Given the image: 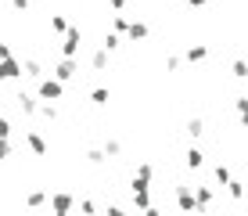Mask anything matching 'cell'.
Masks as SVG:
<instances>
[{"label":"cell","mask_w":248,"mask_h":216,"mask_svg":"<svg viewBox=\"0 0 248 216\" xmlns=\"http://www.w3.org/2000/svg\"><path fill=\"white\" fill-rule=\"evenodd\" d=\"M29 144H32L36 155H44V137H40V133H29Z\"/></svg>","instance_id":"obj_7"},{"label":"cell","mask_w":248,"mask_h":216,"mask_svg":"<svg viewBox=\"0 0 248 216\" xmlns=\"http://www.w3.org/2000/svg\"><path fill=\"white\" fill-rule=\"evenodd\" d=\"M216 180H219V184H230V169L219 166V169H216Z\"/></svg>","instance_id":"obj_10"},{"label":"cell","mask_w":248,"mask_h":216,"mask_svg":"<svg viewBox=\"0 0 248 216\" xmlns=\"http://www.w3.org/2000/svg\"><path fill=\"white\" fill-rule=\"evenodd\" d=\"M7 133H11V126H7L4 119H0V137H7Z\"/></svg>","instance_id":"obj_15"},{"label":"cell","mask_w":248,"mask_h":216,"mask_svg":"<svg viewBox=\"0 0 248 216\" xmlns=\"http://www.w3.org/2000/svg\"><path fill=\"white\" fill-rule=\"evenodd\" d=\"M234 76L237 80H248V62H234Z\"/></svg>","instance_id":"obj_9"},{"label":"cell","mask_w":248,"mask_h":216,"mask_svg":"<svg viewBox=\"0 0 248 216\" xmlns=\"http://www.w3.org/2000/svg\"><path fill=\"white\" fill-rule=\"evenodd\" d=\"M241 123H245V126H248V112H241Z\"/></svg>","instance_id":"obj_17"},{"label":"cell","mask_w":248,"mask_h":216,"mask_svg":"<svg viewBox=\"0 0 248 216\" xmlns=\"http://www.w3.org/2000/svg\"><path fill=\"white\" fill-rule=\"evenodd\" d=\"M227 187H230V195H234V198H241V195H245V184H227Z\"/></svg>","instance_id":"obj_13"},{"label":"cell","mask_w":248,"mask_h":216,"mask_svg":"<svg viewBox=\"0 0 248 216\" xmlns=\"http://www.w3.org/2000/svg\"><path fill=\"white\" fill-rule=\"evenodd\" d=\"M130 36H133V40H144V36H148V25H140V22L130 25Z\"/></svg>","instance_id":"obj_5"},{"label":"cell","mask_w":248,"mask_h":216,"mask_svg":"<svg viewBox=\"0 0 248 216\" xmlns=\"http://www.w3.org/2000/svg\"><path fill=\"white\" fill-rule=\"evenodd\" d=\"M15 7H18V11H25V7H29V0H15Z\"/></svg>","instance_id":"obj_16"},{"label":"cell","mask_w":248,"mask_h":216,"mask_svg":"<svg viewBox=\"0 0 248 216\" xmlns=\"http://www.w3.org/2000/svg\"><path fill=\"white\" fill-rule=\"evenodd\" d=\"M187 54H191V62H202V58H205V47H191Z\"/></svg>","instance_id":"obj_12"},{"label":"cell","mask_w":248,"mask_h":216,"mask_svg":"<svg viewBox=\"0 0 248 216\" xmlns=\"http://www.w3.org/2000/svg\"><path fill=\"white\" fill-rule=\"evenodd\" d=\"M72 76H76V65H72V62H62V65H58V80H72Z\"/></svg>","instance_id":"obj_3"},{"label":"cell","mask_w":248,"mask_h":216,"mask_svg":"<svg viewBox=\"0 0 248 216\" xmlns=\"http://www.w3.org/2000/svg\"><path fill=\"white\" fill-rule=\"evenodd\" d=\"M180 209H194V195L187 187H180Z\"/></svg>","instance_id":"obj_4"},{"label":"cell","mask_w":248,"mask_h":216,"mask_svg":"<svg viewBox=\"0 0 248 216\" xmlns=\"http://www.w3.org/2000/svg\"><path fill=\"white\" fill-rule=\"evenodd\" d=\"M68 205H72V198H68V195H54V209H68Z\"/></svg>","instance_id":"obj_8"},{"label":"cell","mask_w":248,"mask_h":216,"mask_svg":"<svg viewBox=\"0 0 248 216\" xmlns=\"http://www.w3.org/2000/svg\"><path fill=\"white\" fill-rule=\"evenodd\" d=\"M7 155H11V144H7V141H0V159H7Z\"/></svg>","instance_id":"obj_14"},{"label":"cell","mask_w":248,"mask_h":216,"mask_svg":"<svg viewBox=\"0 0 248 216\" xmlns=\"http://www.w3.org/2000/svg\"><path fill=\"white\" fill-rule=\"evenodd\" d=\"M40 94H44L47 101H54V98H62V83H54V80H47L44 86H40Z\"/></svg>","instance_id":"obj_1"},{"label":"cell","mask_w":248,"mask_h":216,"mask_svg":"<svg viewBox=\"0 0 248 216\" xmlns=\"http://www.w3.org/2000/svg\"><path fill=\"white\" fill-rule=\"evenodd\" d=\"M18 76V62H4L0 65V80H15Z\"/></svg>","instance_id":"obj_2"},{"label":"cell","mask_w":248,"mask_h":216,"mask_svg":"<svg viewBox=\"0 0 248 216\" xmlns=\"http://www.w3.org/2000/svg\"><path fill=\"white\" fill-rule=\"evenodd\" d=\"M187 166H194V169L202 166V151H198V148H191V151H187Z\"/></svg>","instance_id":"obj_6"},{"label":"cell","mask_w":248,"mask_h":216,"mask_svg":"<svg viewBox=\"0 0 248 216\" xmlns=\"http://www.w3.org/2000/svg\"><path fill=\"white\" fill-rule=\"evenodd\" d=\"M108 65V54H105V50H101V54H93V68H105Z\"/></svg>","instance_id":"obj_11"}]
</instances>
